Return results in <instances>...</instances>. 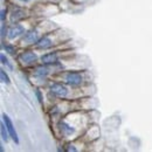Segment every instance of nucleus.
<instances>
[{"instance_id":"f257e3e1","label":"nucleus","mask_w":152,"mask_h":152,"mask_svg":"<svg viewBox=\"0 0 152 152\" xmlns=\"http://www.w3.org/2000/svg\"><path fill=\"white\" fill-rule=\"evenodd\" d=\"M2 117H4V122H5V124H6V128H7V131L10 133V136L12 137V139H13L15 143H19V138H18V134L15 132V129H14V126H13L12 121L10 119V117H8L7 115H2Z\"/></svg>"},{"instance_id":"f03ea898","label":"nucleus","mask_w":152,"mask_h":152,"mask_svg":"<svg viewBox=\"0 0 152 152\" xmlns=\"http://www.w3.org/2000/svg\"><path fill=\"white\" fill-rule=\"evenodd\" d=\"M52 93H53L54 95L58 96V97H66L67 94H68L67 89H66L64 87L60 86V84H54V86L52 87Z\"/></svg>"},{"instance_id":"7ed1b4c3","label":"nucleus","mask_w":152,"mask_h":152,"mask_svg":"<svg viewBox=\"0 0 152 152\" xmlns=\"http://www.w3.org/2000/svg\"><path fill=\"white\" fill-rule=\"evenodd\" d=\"M82 77L80 74H75V73H69L67 76V82L72 83V84H80L81 83Z\"/></svg>"},{"instance_id":"20e7f679","label":"nucleus","mask_w":152,"mask_h":152,"mask_svg":"<svg viewBox=\"0 0 152 152\" xmlns=\"http://www.w3.org/2000/svg\"><path fill=\"white\" fill-rule=\"evenodd\" d=\"M19 32H23V29H22V27H20V26H15V27H13L12 29H11V32H10V38L13 39L15 38V37H18L19 35Z\"/></svg>"},{"instance_id":"39448f33","label":"nucleus","mask_w":152,"mask_h":152,"mask_svg":"<svg viewBox=\"0 0 152 152\" xmlns=\"http://www.w3.org/2000/svg\"><path fill=\"white\" fill-rule=\"evenodd\" d=\"M0 75H1V81L4 82V83H10V77H8V75L5 73V70L4 69H1L0 70Z\"/></svg>"},{"instance_id":"423d86ee","label":"nucleus","mask_w":152,"mask_h":152,"mask_svg":"<svg viewBox=\"0 0 152 152\" xmlns=\"http://www.w3.org/2000/svg\"><path fill=\"white\" fill-rule=\"evenodd\" d=\"M6 126H5V122L1 123V137L4 140H7V132H6Z\"/></svg>"},{"instance_id":"0eeeda50","label":"nucleus","mask_w":152,"mask_h":152,"mask_svg":"<svg viewBox=\"0 0 152 152\" xmlns=\"http://www.w3.org/2000/svg\"><path fill=\"white\" fill-rule=\"evenodd\" d=\"M1 62H2V64H6L10 69H13V67H12V64L8 62V60H7V57L5 56L4 54H1Z\"/></svg>"},{"instance_id":"6e6552de","label":"nucleus","mask_w":152,"mask_h":152,"mask_svg":"<svg viewBox=\"0 0 152 152\" xmlns=\"http://www.w3.org/2000/svg\"><path fill=\"white\" fill-rule=\"evenodd\" d=\"M5 49H6V50H8L11 54H14V48H13V47H11V46H6V47H5Z\"/></svg>"},{"instance_id":"1a4fd4ad","label":"nucleus","mask_w":152,"mask_h":152,"mask_svg":"<svg viewBox=\"0 0 152 152\" xmlns=\"http://www.w3.org/2000/svg\"><path fill=\"white\" fill-rule=\"evenodd\" d=\"M37 96H38V98H39V102H40V103H42V96H41L40 90H37Z\"/></svg>"},{"instance_id":"9d476101","label":"nucleus","mask_w":152,"mask_h":152,"mask_svg":"<svg viewBox=\"0 0 152 152\" xmlns=\"http://www.w3.org/2000/svg\"><path fill=\"white\" fill-rule=\"evenodd\" d=\"M5 14H6V11L4 10V11H1V20L5 19Z\"/></svg>"},{"instance_id":"9b49d317","label":"nucleus","mask_w":152,"mask_h":152,"mask_svg":"<svg viewBox=\"0 0 152 152\" xmlns=\"http://www.w3.org/2000/svg\"><path fill=\"white\" fill-rule=\"evenodd\" d=\"M21 1H25V2H27V1H29V0H21Z\"/></svg>"}]
</instances>
